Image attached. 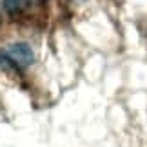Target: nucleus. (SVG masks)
Segmentation results:
<instances>
[{
    "instance_id": "nucleus-1",
    "label": "nucleus",
    "mask_w": 147,
    "mask_h": 147,
    "mask_svg": "<svg viewBox=\"0 0 147 147\" xmlns=\"http://www.w3.org/2000/svg\"><path fill=\"white\" fill-rule=\"evenodd\" d=\"M5 51H7V55L20 67H27L35 62V53H33V49L29 47V44H26V42H15Z\"/></svg>"
},
{
    "instance_id": "nucleus-2",
    "label": "nucleus",
    "mask_w": 147,
    "mask_h": 147,
    "mask_svg": "<svg viewBox=\"0 0 147 147\" xmlns=\"http://www.w3.org/2000/svg\"><path fill=\"white\" fill-rule=\"evenodd\" d=\"M0 67H2L4 71H9V73H18L22 69V67L7 55V51H5V49L0 51Z\"/></svg>"
},
{
    "instance_id": "nucleus-3",
    "label": "nucleus",
    "mask_w": 147,
    "mask_h": 147,
    "mask_svg": "<svg viewBox=\"0 0 147 147\" xmlns=\"http://www.w3.org/2000/svg\"><path fill=\"white\" fill-rule=\"evenodd\" d=\"M26 2H27V0H4V11L7 15L15 16V15H18L20 11L24 9Z\"/></svg>"
},
{
    "instance_id": "nucleus-4",
    "label": "nucleus",
    "mask_w": 147,
    "mask_h": 147,
    "mask_svg": "<svg viewBox=\"0 0 147 147\" xmlns=\"http://www.w3.org/2000/svg\"><path fill=\"white\" fill-rule=\"evenodd\" d=\"M36 2H46V0H36Z\"/></svg>"
}]
</instances>
